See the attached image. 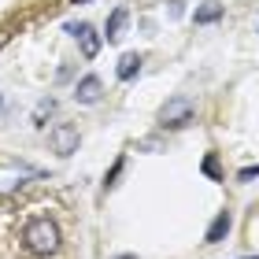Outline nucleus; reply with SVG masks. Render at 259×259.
I'll list each match as a JSON object with an SVG mask.
<instances>
[{
	"label": "nucleus",
	"mask_w": 259,
	"mask_h": 259,
	"mask_svg": "<svg viewBox=\"0 0 259 259\" xmlns=\"http://www.w3.org/2000/svg\"><path fill=\"white\" fill-rule=\"evenodd\" d=\"M22 241H26V248L33 255H52V252H60V226H56L52 219H45V215L41 219H30Z\"/></svg>",
	"instance_id": "nucleus-1"
},
{
	"label": "nucleus",
	"mask_w": 259,
	"mask_h": 259,
	"mask_svg": "<svg viewBox=\"0 0 259 259\" xmlns=\"http://www.w3.org/2000/svg\"><path fill=\"white\" fill-rule=\"evenodd\" d=\"M193 111H196V104H193L189 97H170V100L159 108V126H167V130L189 126V122H193Z\"/></svg>",
	"instance_id": "nucleus-2"
},
{
	"label": "nucleus",
	"mask_w": 259,
	"mask_h": 259,
	"mask_svg": "<svg viewBox=\"0 0 259 259\" xmlns=\"http://www.w3.org/2000/svg\"><path fill=\"white\" fill-rule=\"evenodd\" d=\"M67 33L78 41V49H81V56H85V60H97V52H100L104 37L89 26V22H67Z\"/></svg>",
	"instance_id": "nucleus-3"
},
{
	"label": "nucleus",
	"mask_w": 259,
	"mask_h": 259,
	"mask_svg": "<svg viewBox=\"0 0 259 259\" xmlns=\"http://www.w3.org/2000/svg\"><path fill=\"white\" fill-rule=\"evenodd\" d=\"M49 145H52L56 156H74L78 152V126H70V122L52 126L49 130Z\"/></svg>",
	"instance_id": "nucleus-4"
},
{
	"label": "nucleus",
	"mask_w": 259,
	"mask_h": 259,
	"mask_svg": "<svg viewBox=\"0 0 259 259\" xmlns=\"http://www.w3.org/2000/svg\"><path fill=\"white\" fill-rule=\"evenodd\" d=\"M100 97H104V81L97 78V74H85L74 85V100L78 104H100Z\"/></svg>",
	"instance_id": "nucleus-5"
},
{
	"label": "nucleus",
	"mask_w": 259,
	"mask_h": 259,
	"mask_svg": "<svg viewBox=\"0 0 259 259\" xmlns=\"http://www.w3.org/2000/svg\"><path fill=\"white\" fill-rule=\"evenodd\" d=\"M230 226H233V219H230V211H219V215L215 219H211V226H207V244H219L222 237H226V233H230Z\"/></svg>",
	"instance_id": "nucleus-6"
},
{
	"label": "nucleus",
	"mask_w": 259,
	"mask_h": 259,
	"mask_svg": "<svg viewBox=\"0 0 259 259\" xmlns=\"http://www.w3.org/2000/svg\"><path fill=\"white\" fill-rule=\"evenodd\" d=\"M222 15H226V8H222L219 0H204V4H200V8L193 11V19L200 22V26H207V22H219Z\"/></svg>",
	"instance_id": "nucleus-7"
},
{
	"label": "nucleus",
	"mask_w": 259,
	"mask_h": 259,
	"mask_svg": "<svg viewBox=\"0 0 259 259\" xmlns=\"http://www.w3.org/2000/svg\"><path fill=\"white\" fill-rule=\"evenodd\" d=\"M122 26H126V8H115L100 37H108V41H119V37H122Z\"/></svg>",
	"instance_id": "nucleus-8"
},
{
	"label": "nucleus",
	"mask_w": 259,
	"mask_h": 259,
	"mask_svg": "<svg viewBox=\"0 0 259 259\" xmlns=\"http://www.w3.org/2000/svg\"><path fill=\"white\" fill-rule=\"evenodd\" d=\"M137 74H141V56L137 52H126L122 60H119V78L122 81H134Z\"/></svg>",
	"instance_id": "nucleus-9"
},
{
	"label": "nucleus",
	"mask_w": 259,
	"mask_h": 259,
	"mask_svg": "<svg viewBox=\"0 0 259 259\" xmlns=\"http://www.w3.org/2000/svg\"><path fill=\"white\" fill-rule=\"evenodd\" d=\"M52 108H56V100L49 97V100H41L37 104V111H33V126H45V115H52Z\"/></svg>",
	"instance_id": "nucleus-10"
},
{
	"label": "nucleus",
	"mask_w": 259,
	"mask_h": 259,
	"mask_svg": "<svg viewBox=\"0 0 259 259\" xmlns=\"http://www.w3.org/2000/svg\"><path fill=\"white\" fill-rule=\"evenodd\" d=\"M204 174H207V178H219V159H215V156L204 159Z\"/></svg>",
	"instance_id": "nucleus-11"
},
{
	"label": "nucleus",
	"mask_w": 259,
	"mask_h": 259,
	"mask_svg": "<svg viewBox=\"0 0 259 259\" xmlns=\"http://www.w3.org/2000/svg\"><path fill=\"white\" fill-rule=\"evenodd\" d=\"M237 178H241V182H252V178H259V163H255V167H244V170L237 174Z\"/></svg>",
	"instance_id": "nucleus-12"
},
{
	"label": "nucleus",
	"mask_w": 259,
	"mask_h": 259,
	"mask_svg": "<svg viewBox=\"0 0 259 259\" xmlns=\"http://www.w3.org/2000/svg\"><path fill=\"white\" fill-rule=\"evenodd\" d=\"M119 174H122V159H119V163H115V167H111V174H108V182H104V185H108V189H111V185H115V178H119Z\"/></svg>",
	"instance_id": "nucleus-13"
},
{
	"label": "nucleus",
	"mask_w": 259,
	"mask_h": 259,
	"mask_svg": "<svg viewBox=\"0 0 259 259\" xmlns=\"http://www.w3.org/2000/svg\"><path fill=\"white\" fill-rule=\"evenodd\" d=\"M70 4H89V0H70Z\"/></svg>",
	"instance_id": "nucleus-14"
},
{
	"label": "nucleus",
	"mask_w": 259,
	"mask_h": 259,
	"mask_svg": "<svg viewBox=\"0 0 259 259\" xmlns=\"http://www.w3.org/2000/svg\"><path fill=\"white\" fill-rule=\"evenodd\" d=\"M119 259H137V255H119Z\"/></svg>",
	"instance_id": "nucleus-15"
},
{
	"label": "nucleus",
	"mask_w": 259,
	"mask_h": 259,
	"mask_svg": "<svg viewBox=\"0 0 259 259\" xmlns=\"http://www.w3.org/2000/svg\"><path fill=\"white\" fill-rule=\"evenodd\" d=\"M0 108H4V97H0Z\"/></svg>",
	"instance_id": "nucleus-16"
},
{
	"label": "nucleus",
	"mask_w": 259,
	"mask_h": 259,
	"mask_svg": "<svg viewBox=\"0 0 259 259\" xmlns=\"http://www.w3.org/2000/svg\"><path fill=\"white\" fill-rule=\"evenodd\" d=\"M248 259H255V255H248Z\"/></svg>",
	"instance_id": "nucleus-17"
}]
</instances>
